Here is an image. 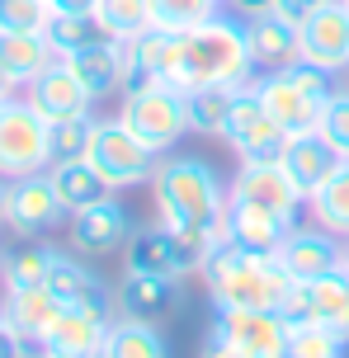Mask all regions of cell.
Wrapping results in <instances>:
<instances>
[{
  "instance_id": "cell-1",
  "label": "cell",
  "mask_w": 349,
  "mask_h": 358,
  "mask_svg": "<svg viewBox=\"0 0 349 358\" xmlns=\"http://www.w3.org/2000/svg\"><path fill=\"white\" fill-rule=\"evenodd\" d=\"M199 273L218 311H278V302L293 287V273L278 264V255H250L232 236H222L208 250Z\"/></svg>"
},
{
  "instance_id": "cell-2",
  "label": "cell",
  "mask_w": 349,
  "mask_h": 358,
  "mask_svg": "<svg viewBox=\"0 0 349 358\" xmlns=\"http://www.w3.org/2000/svg\"><path fill=\"white\" fill-rule=\"evenodd\" d=\"M255 66L245 29L232 19H208L199 29L180 34V57H175V71L170 85L180 90H199V85H245V76Z\"/></svg>"
},
{
  "instance_id": "cell-3",
  "label": "cell",
  "mask_w": 349,
  "mask_h": 358,
  "mask_svg": "<svg viewBox=\"0 0 349 358\" xmlns=\"http://www.w3.org/2000/svg\"><path fill=\"white\" fill-rule=\"evenodd\" d=\"M156 208L166 227H203L213 236H227V203L222 179L194 156H175V161L156 165Z\"/></svg>"
},
{
  "instance_id": "cell-4",
  "label": "cell",
  "mask_w": 349,
  "mask_h": 358,
  "mask_svg": "<svg viewBox=\"0 0 349 358\" xmlns=\"http://www.w3.org/2000/svg\"><path fill=\"white\" fill-rule=\"evenodd\" d=\"M326 76H331V71H321V66L293 62V66H283V71H269L255 85L259 104L269 108V118L283 127V137H293V132H312V127H316L321 104L331 99Z\"/></svg>"
},
{
  "instance_id": "cell-5",
  "label": "cell",
  "mask_w": 349,
  "mask_h": 358,
  "mask_svg": "<svg viewBox=\"0 0 349 358\" xmlns=\"http://www.w3.org/2000/svg\"><path fill=\"white\" fill-rule=\"evenodd\" d=\"M118 118H123L147 146H156V151H170V146L189 132L184 90L170 85V80H151V76H142L137 85H128V94H123V113H118Z\"/></svg>"
},
{
  "instance_id": "cell-6",
  "label": "cell",
  "mask_w": 349,
  "mask_h": 358,
  "mask_svg": "<svg viewBox=\"0 0 349 358\" xmlns=\"http://www.w3.org/2000/svg\"><path fill=\"white\" fill-rule=\"evenodd\" d=\"M52 165V123L29 99L0 104V179H24Z\"/></svg>"
},
{
  "instance_id": "cell-7",
  "label": "cell",
  "mask_w": 349,
  "mask_h": 358,
  "mask_svg": "<svg viewBox=\"0 0 349 358\" xmlns=\"http://www.w3.org/2000/svg\"><path fill=\"white\" fill-rule=\"evenodd\" d=\"M85 161L109 179V189H132V184H151L156 179V146H147L123 118L94 123Z\"/></svg>"
},
{
  "instance_id": "cell-8",
  "label": "cell",
  "mask_w": 349,
  "mask_h": 358,
  "mask_svg": "<svg viewBox=\"0 0 349 358\" xmlns=\"http://www.w3.org/2000/svg\"><path fill=\"white\" fill-rule=\"evenodd\" d=\"M232 203L269 208V213H278L283 222H293V227H297V213H302L307 194L288 179V170L278 165V156H264V161H245V165H241L236 184H232Z\"/></svg>"
},
{
  "instance_id": "cell-9",
  "label": "cell",
  "mask_w": 349,
  "mask_h": 358,
  "mask_svg": "<svg viewBox=\"0 0 349 358\" xmlns=\"http://www.w3.org/2000/svg\"><path fill=\"white\" fill-rule=\"evenodd\" d=\"M213 340L232 344L245 358H278L288 354V321L278 311H218Z\"/></svg>"
},
{
  "instance_id": "cell-10",
  "label": "cell",
  "mask_w": 349,
  "mask_h": 358,
  "mask_svg": "<svg viewBox=\"0 0 349 358\" xmlns=\"http://www.w3.org/2000/svg\"><path fill=\"white\" fill-rule=\"evenodd\" d=\"M222 137L232 142L241 161H264V156H278V146H283V127L269 118V108L259 104L255 90L241 85L236 104L227 113V127H222Z\"/></svg>"
},
{
  "instance_id": "cell-11",
  "label": "cell",
  "mask_w": 349,
  "mask_h": 358,
  "mask_svg": "<svg viewBox=\"0 0 349 358\" xmlns=\"http://www.w3.org/2000/svg\"><path fill=\"white\" fill-rule=\"evenodd\" d=\"M109 335V321L99 306H62L57 321L48 325V335L38 340L43 358H99Z\"/></svg>"
},
{
  "instance_id": "cell-12",
  "label": "cell",
  "mask_w": 349,
  "mask_h": 358,
  "mask_svg": "<svg viewBox=\"0 0 349 358\" xmlns=\"http://www.w3.org/2000/svg\"><path fill=\"white\" fill-rule=\"evenodd\" d=\"M302 62L321 71H345L349 66V5L326 0L307 24H302Z\"/></svg>"
},
{
  "instance_id": "cell-13",
  "label": "cell",
  "mask_w": 349,
  "mask_h": 358,
  "mask_svg": "<svg viewBox=\"0 0 349 358\" xmlns=\"http://www.w3.org/2000/svg\"><path fill=\"white\" fill-rule=\"evenodd\" d=\"M66 213L62 208V198H57V189H52V179L43 175H24V179H15L10 184V208H5V227L10 231H19V236H38V231H48L57 217Z\"/></svg>"
},
{
  "instance_id": "cell-14",
  "label": "cell",
  "mask_w": 349,
  "mask_h": 358,
  "mask_svg": "<svg viewBox=\"0 0 349 358\" xmlns=\"http://www.w3.org/2000/svg\"><path fill=\"white\" fill-rule=\"evenodd\" d=\"M62 62L71 66V76L90 90L94 99H104V94H113L118 85H128V43H118V38L85 43V48H76L71 57H62Z\"/></svg>"
},
{
  "instance_id": "cell-15",
  "label": "cell",
  "mask_w": 349,
  "mask_h": 358,
  "mask_svg": "<svg viewBox=\"0 0 349 358\" xmlns=\"http://www.w3.org/2000/svg\"><path fill=\"white\" fill-rule=\"evenodd\" d=\"M278 165L288 170V179H293L302 194L312 198L316 189L335 175L340 156H335V146L312 127V132H293V137H283V146H278Z\"/></svg>"
},
{
  "instance_id": "cell-16",
  "label": "cell",
  "mask_w": 349,
  "mask_h": 358,
  "mask_svg": "<svg viewBox=\"0 0 349 358\" xmlns=\"http://www.w3.org/2000/svg\"><path fill=\"white\" fill-rule=\"evenodd\" d=\"M90 90L71 76V66L57 57L48 71H38L29 80V104L48 118V123H62V118H76V113H90Z\"/></svg>"
},
{
  "instance_id": "cell-17",
  "label": "cell",
  "mask_w": 349,
  "mask_h": 358,
  "mask_svg": "<svg viewBox=\"0 0 349 358\" xmlns=\"http://www.w3.org/2000/svg\"><path fill=\"white\" fill-rule=\"evenodd\" d=\"M245 43H250L255 66H269V71H283V66L302 62V29L293 19H283L278 10L250 19L245 24Z\"/></svg>"
},
{
  "instance_id": "cell-18",
  "label": "cell",
  "mask_w": 349,
  "mask_h": 358,
  "mask_svg": "<svg viewBox=\"0 0 349 358\" xmlns=\"http://www.w3.org/2000/svg\"><path fill=\"white\" fill-rule=\"evenodd\" d=\"M340 259H345V250L331 241V231H302V227H293L283 236V245H278V264L288 268L297 283H316L321 273L340 268Z\"/></svg>"
},
{
  "instance_id": "cell-19",
  "label": "cell",
  "mask_w": 349,
  "mask_h": 358,
  "mask_svg": "<svg viewBox=\"0 0 349 358\" xmlns=\"http://www.w3.org/2000/svg\"><path fill=\"white\" fill-rule=\"evenodd\" d=\"M123 236H128V213L113 198L71 213V245L80 255H113L123 245Z\"/></svg>"
},
{
  "instance_id": "cell-20",
  "label": "cell",
  "mask_w": 349,
  "mask_h": 358,
  "mask_svg": "<svg viewBox=\"0 0 349 358\" xmlns=\"http://www.w3.org/2000/svg\"><path fill=\"white\" fill-rule=\"evenodd\" d=\"M293 231V222H283L269 208H255V203H227V236L236 241L241 250L250 255H278L283 236Z\"/></svg>"
},
{
  "instance_id": "cell-21",
  "label": "cell",
  "mask_w": 349,
  "mask_h": 358,
  "mask_svg": "<svg viewBox=\"0 0 349 358\" xmlns=\"http://www.w3.org/2000/svg\"><path fill=\"white\" fill-rule=\"evenodd\" d=\"M57 311H62V302H57V292L48 283L10 287V292H5V321L15 325L29 344H38L43 335H48V325L57 321Z\"/></svg>"
},
{
  "instance_id": "cell-22",
  "label": "cell",
  "mask_w": 349,
  "mask_h": 358,
  "mask_svg": "<svg viewBox=\"0 0 349 358\" xmlns=\"http://www.w3.org/2000/svg\"><path fill=\"white\" fill-rule=\"evenodd\" d=\"M48 179H52V189H57V198H62V208H66V213H80V208H90V203L113 198L109 179L99 175L85 156H76V161H52Z\"/></svg>"
},
{
  "instance_id": "cell-23",
  "label": "cell",
  "mask_w": 349,
  "mask_h": 358,
  "mask_svg": "<svg viewBox=\"0 0 349 358\" xmlns=\"http://www.w3.org/2000/svg\"><path fill=\"white\" fill-rule=\"evenodd\" d=\"M118 297H123V311L137 316V321L170 316L180 306V278H170V273H128Z\"/></svg>"
},
{
  "instance_id": "cell-24",
  "label": "cell",
  "mask_w": 349,
  "mask_h": 358,
  "mask_svg": "<svg viewBox=\"0 0 349 358\" xmlns=\"http://www.w3.org/2000/svg\"><path fill=\"white\" fill-rule=\"evenodd\" d=\"M43 283L57 292L62 306H99V311H109L104 283H99L85 264H76V259H66V255H57V250H52V264H48V278H43Z\"/></svg>"
},
{
  "instance_id": "cell-25",
  "label": "cell",
  "mask_w": 349,
  "mask_h": 358,
  "mask_svg": "<svg viewBox=\"0 0 349 358\" xmlns=\"http://www.w3.org/2000/svg\"><path fill=\"white\" fill-rule=\"evenodd\" d=\"M52 62H57V52L48 43V34H0V66L10 71L15 85H29Z\"/></svg>"
},
{
  "instance_id": "cell-26",
  "label": "cell",
  "mask_w": 349,
  "mask_h": 358,
  "mask_svg": "<svg viewBox=\"0 0 349 358\" xmlns=\"http://www.w3.org/2000/svg\"><path fill=\"white\" fill-rule=\"evenodd\" d=\"M128 273H170V278H180V259H175V241H170L166 222H151L128 241Z\"/></svg>"
},
{
  "instance_id": "cell-27",
  "label": "cell",
  "mask_w": 349,
  "mask_h": 358,
  "mask_svg": "<svg viewBox=\"0 0 349 358\" xmlns=\"http://www.w3.org/2000/svg\"><path fill=\"white\" fill-rule=\"evenodd\" d=\"M307 321L326 325L331 335L349 340V273L345 268H331L312 283V316Z\"/></svg>"
},
{
  "instance_id": "cell-28",
  "label": "cell",
  "mask_w": 349,
  "mask_h": 358,
  "mask_svg": "<svg viewBox=\"0 0 349 358\" xmlns=\"http://www.w3.org/2000/svg\"><path fill=\"white\" fill-rule=\"evenodd\" d=\"M241 85H199V90H184V108H189V127L194 132H218L227 127V113L236 104Z\"/></svg>"
},
{
  "instance_id": "cell-29",
  "label": "cell",
  "mask_w": 349,
  "mask_h": 358,
  "mask_svg": "<svg viewBox=\"0 0 349 358\" xmlns=\"http://www.w3.org/2000/svg\"><path fill=\"white\" fill-rule=\"evenodd\" d=\"M99 358H170V354H166V340H161V335H156L147 321L128 316V321L109 325Z\"/></svg>"
},
{
  "instance_id": "cell-30",
  "label": "cell",
  "mask_w": 349,
  "mask_h": 358,
  "mask_svg": "<svg viewBox=\"0 0 349 358\" xmlns=\"http://www.w3.org/2000/svg\"><path fill=\"white\" fill-rule=\"evenodd\" d=\"M307 203H312V217L321 222V231L349 236V161L335 165V175L326 179Z\"/></svg>"
},
{
  "instance_id": "cell-31",
  "label": "cell",
  "mask_w": 349,
  "mask_h": 358,
  "mask_svg": "<svg viewBox=\"0 0 349 358\" xmlns=\"http://www.w3.org/2000/svg\"><path fill=\"white\" fill-rule=\"evenodd\" d=\"M94 19L99 29L118 43H132L151 29V0H99L94 5Z\"/></svg>"
},
{
  "instance_id": "cell-32",
  "label": "cell",
  "mask_w": 349,
  "mask_h": 358,
  "mask_svg": "<svg viewBox=\"0 0 349 358\" xmlns=\"http://www.w3.org/2000/svg\"><path fill=\"white\" fill-rule=\"evenodd\" d=\"M132 52H137V71L142 76H151V80H170L175 57H180V34L147 29L142 38H132Z\"/></svg>"
},
{
  "instance_id": "cell-33",
  "label": "cell",
  "mask_w": 349,
  "mask_h": 358,
  "mask_svg": "<svg viewBox=\"0 0 349 358\" xmlns=\"http://www.w3.org/2000/svg\"><path fill=\"white\" fill-rule=\"evenodd\" d=\"M222 0H151V29H166V34H189L218 15Z\"/></svg>"
},
{
  "instance_id": "cell-34",
  "label": "cell",
  "mask_w": 349,
  "mask_h": 358,
  "mask_svg": "<svg viewBox=\"0 0 349 358\" xmlns=\"http://www.w3.org/2000/svg\"><path fill=\"white\" fill-rule=\"evenodd\" d=\"M99 38H109V34L99 29V19H94V15H52V19H48V43H52L57 57H71L76 48L99 43Z\"/></svg>"
},
{
  "instance_id": "cell-35",
  "label": "cell",
  "mask_w": 349,
  "mask_h": 358,
  "mask_svg": "<svg viewBox=\"0 0 349 358\" xmlns=\"http://www.w3.org/2000/svg\"><path fill=\"white\" fill-rule=\"evenodd\" d=\"M48 0H0V34H48Z\"/></svg>"
},
{
  "instance_id": "cell-36",
  "label": "cell",
  "mask_w": 349,
  "mask_h": 358,
  "mask_svg": "<svg viewBox=\"0 0 349 358\" xmlns=\"http://www.w3.org/2000/svg\"><path fill=\"white\" fill-rule=\"evenodd\" d=\"M48 264H52V250L48 245H24V250H15L10 259H5V292L10 287H34L48 278Z\"/></svg>"
},
{
  "instance_id": "cell-37",
  "label": "cell",
  "mask_w": 349,
  "mask_h": 358,
  "mask_svg": "<svg viewBox=\"0 0 349 358\" xmlns=\"http://www.w3.org/2000/svg\"><path fill=\"white\" fill-rule=\"evenodd\" d=\"M90 137H94L90 113H76V118L52 123V161H76V156H85V151H90Z\"/></svg>"
},
{
  "instance_id": "cell-38",
  "label": "cell",
  "mask_w": 349,
  "mask_h": 358,
  "mask_svg": "<svg viewBox=\"0 0 349 358\" xmlns=\"http://www.w3.org/2000/svg\"><path fill=\"white\" fill-rule=\"evenodd\" d=\"M316 132L335 146V156H340V161H349V94H331V99L321 104Z\"/></svg>"
},
{
  "instance_id": "cell-39",
  "label": "cell",
  "mask_w": 349,
  "mask_h": 358,
  "mask_svg": "<svg viewBox=\"0 0 349 358\" xmlns=\"http://www.w3.org/2000/svg\"><path fill=\"white\" fill-rule=\"evenodd\" d=\"M321 5H326V0H274V10H278L283 19H293L297 29H302V24H307V19L321 10Z\"/></svg>"
},
{
  "instance_id": "cell-40",
  "label": "cell",
  "mask_w": 349,
  "mask_h": 358,
  "mask_svg": "<svg viewBox=\"0 0 349 358\" xmlns=\"http://www.w3.org/2000/svg\"><path fill=\"white\" fill-rule=\"evenodd\" d=\"M0 358H29V340L10 321H0Z\"/></svg>"
},
{
  "instance_id": "cell-41",
  "label": "cell",
  "mask_w": 349,
  "mask_h": 358,
  "mask_svg": "<svg viewBox=\"0 0 349 358\" xmlns=\"http://www.w3.org/2000/svg\"><path fill=\"white\" fill-rule=\"evenodd\" d=\"M48 5H52V15H94L99 0H48Z\"/></svg>"
},
{
  "instance_id": "cell-42",
  "label": "cell",
  "mask_w": 349,
  "mask_h": 358,
  "mask_svg": "<svg viewBox=\"0 0 349 358\" xmlns=\"http://www.w3.org/2000/svg\"><path fill=\"white\" fill-rule=\"evenodd\" d=\"M232 10H241L245 19H255V15H269V10H274V0H232Z\"/></svg>"
},
{
  "instance_id": "cell-43",
  "label": "cell",
  "mask_w": 349,
  "mask_h": 358,
  "mask_svg": "<svg viewBox=\"0 0 349 358\" xmlns=\"http://www.w3.org/2000/svg\"><path fill=\"white\" fill-rule=\"evenodd\" d=\"M203 358H245V354H236L232 344H222V340H208V349H203Z\"/></svg>"
},
{
  "instance_id": "cell-44",
  "label": "cell",
  "mask_w": 349,
  "mask_h": 358,
  "mask_svg": "<svg viewBox=\"0 0 349 358\" xmlns=\"http://www.w3.org/2000/svg\"><path fill=\"white\" fill-rule=\"evenodd\" d=\"M10 94H15V80H10V71L0 66V99H10Z\"/></svg>"
},
{
  "instance_id": "cell-45",
  "label": "cell",
  "mask_w": 349,
  "mask_h": 358,
  "mask_svg": "<svg viewBox=\"0 0 349 358\" xmlns=\"http://www.w3.org/2000/svg\"><path fill=\"white\" fill-rule=\"evenodd\" d=\"M5 208H10V184H0V227H5Z\"/></svg>"
},
{
  "instance_id": "cell-46",
  "label": "cell",
  "mask_w": 349,
  "mask_h": 358,
  "mask_svg": "<svg viewBox=\"0 0 349 358\" xmlns=\"http://www.w3.org/2000/svg\"><path fill=\"white\" fill-rule=\"evenodd\" d=\"M340 268H345V273H349V245H345V259H340Z\"/></svg>"
},
{
  "instance_id": "cell-47",
  "label": "cell",
  "mask_w": 349,
  "mask_h": 358,
  "mask_svg": "<svg viewBox=\"0 0 349 358\" xmlns=\"http://www.w3.org/2000/svg\"><path fill=\"white\" fill-rule=\"evenodd\" d=\"M0 321H5V311H0Z\"/></svg>"
},
{
  "instance_id": "cell-48",
  "label": "cell",
  "mask_w": 349,
  "mask_h": 358,
  "mask_svg": "<svg viewBox=\"0 0 349 358\" xmlns=\"http://www.w3.org/2000/svg\"><path fill=\"white\" fill-rule=\"evenodd\" d=\"M278 358H288V354H278Z\"/></svg>"
},
{
  "instance_id": "cell-49",
  "label": "cell",
  "mask_w": 349,
  "mask_h": 358,
  "mask_svg": "<svg viewBox=\"0 0 349 358\" xmlns=\"http://www.w3.org/2000/svg\"><path fill=\"white\" fill-rule=\"evenodd\" d=\"M0 264H5V259H0Z\"/></svg>"
},
{
  "instance_id": "cell-50",
  "label": "cell",
  "mask_w": 349,
  "mask_h": 358,
  "mask_svg": "<svg viewBox=\"0 0 349 358\" xmlns=\"http://www.w3.org/2000/svg\"><path fill=\"white\" fill-rule=\"evenodd\" d=\"M0 104H5V99H0Z\"/></svg>"
},
{
  "instance_id": "cell-51",
  "label": "cell",
  "mask_w": 349,
  "mask_h": 358,
  "mask_svg": "<svg viewBox=\"0 0 349 358\" xmlns=\"http://www.w3.org/2000/svg\"><path fill=\"white\" fill-rule=\"evenodd\" d=\"M345 5H349V0H345Z\"/></svg>"
}]
</instances>
